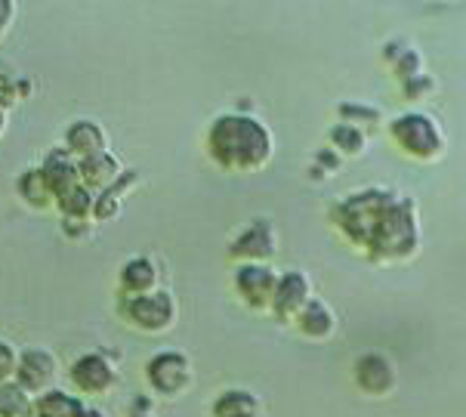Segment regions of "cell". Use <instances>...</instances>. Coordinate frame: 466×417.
<instances>
[{"label":"cell","instance_id":"1","mask_svg":"<svg viewBox=\"0 0 466 417\" xmlns=\"http://www.w3.org/2000/svg\"><path fill=\"white\" fill-rule=\"evenodd\" d=\"M208 152L217 168L254 173L272 161V133L250 115H219L208 130Z\"/></svg>","mask_w":466,"mask_h":417},{"label":"cell","instance_id":"2","mask_svg":"<svg viewBox=\"0 0 466 417\" xmlns=\"http://www.w3.org/2000/svg\"><path fill=\"white\" fill-rule=\"evenodd\" d=\"M117 312H121L127 325L139 328V331L164 334L177 325L179 306L170 290L157 288L155 294H146V297H121V300H117Z\"/></svg>","mask_w":466,"mask_h":417},{"label":"cell","instance_id":"3","mask_svg":"<svg viewBox=\"0 0 466 417\" xmlns=\"http://www.w3.org/2000/svg\"><path fill=\"white\" fill-rule=\"evenodd\" d=\"M390 133L408 155H414V158H420V161L436 158V155H441V148H445V137H441L436 117L420 115V112L396 117Z\"/></svg>","mask_w":466,"mask_h":417},{"label":"cell","instance_id":"4","mask_svg":"<svg viewBox=\"0 0 466 417\" xmlns=\"http://www.w3.org/2000/svg\"><path fill=\"white\" fill-rule=\"evenodd\" d=\"M192 361L183 352H173L164 350L157 352L146 361V381L157 396L173 399V396H183V392L192 387Z\"/></svg>","mask_w":466,"mask_h":417},{"label":"cell","instance_id":"5","mask_svg":"<svg viewBox=\"0 0 466 417\" xmlns=\"http://www.w3.org/2000/svg\"><path fill=\"white\" fill-rule=\"evenodd\" d=\"M279 281L281 275L268 263H241L235 270V288H238L241 300L257 312H272Z\"/></svg>","mask_w":466,"mask_h":417},{"label":"cell","instance_id":"6","mask_svg":"<svg viewBox=\"0 0 466 417\" xmlns=\"http://www.w3.org/2000/svg\"><path fill=\"white\" fill-rule=\"evenodd\" d=\"M56 374H59V361L50 350L44 346H28L19 356V371H15V383L28 392V396H44V392L56 390Z\"/></svg>","mask_w":466,"mask_h":417},{"label":"cell","instance_id":"7","mask_svg":"<svg viewBox=\"0 0 466 417\" xmlns=\"http://www.w3.org/2000/svg\"><path fill=\"white\" fill-rule=\"evenodd\" d=\"M228 254H232V259H238V266L268 263V259L279 254V232H275V226L266 217H259L248 229H241V235L228 248Z\"/></svg>","mask_w":466,"mask_h":417},{"label":"cell","instance_id":"8","mask_svg":"<svg viewBox=\"0 0 466 417\" xmlns=\"http://www.w3.org/2000/svg\"><path fill=\"white\" fill-rule=\"evenodd\" d=\"M71 383L84 396H106L117 383V368L102 352H86V356L75 359V365H71Z\"/></svg>","mask_w":466,"mask_h":417},{"label":"cell","instance_id":"9","mask_svg":"<svg viewBox=\"0 0 466 417\" xmlns=\"http://www.w3.org/2000/svg\"><path fill=\"white\" fill-rule=\"evenodd\" d=\"M312 300V281L306 272H284L275 290V303H272V316H279L281 321H297L299 312L309 306Z\"/></svg>","mask_w":466,"mask_h":417},{"label":"cell","instance_id":"10","mask_svg":"<svg viewBox=\"0 0 466 417\" xmlns=\"http://www.w3.org/2000/svg\"><path fill=\"white\" fill-rule=\"evenodd\" d=\"M355 383L368 396H390L399 383L396 365L386 356H380V352H365L355 361Z\"/></svg>","mask_w":466,"mask_h":417},{"label":"cell","instance_id":"11","mask_svg":"<svg viewBox=\"0 0 466 417\" xmlns=\"http://www.w3.org/2000/svg\"><path fill=\"white\" fill-rule=\"evenodd\" d=\"M62 148L68 155H75L77 161H86V158H96V155L108 152V133L99 127L96 121L90 117H81V121H71L66 127V137H62Z\"/></svg>","mask_w":466,"mask_h":417},{"label":"cell","instance_id":"12","mask_svg":"<svg viewBox=\"0 0 466 417\" xmlns=\"http://www.w3.org/2000/svg\"><path fill=\"white\" fill-rule=\"evenodd\" d=\"M41 170L53 188V195H56V201L62 195H68L71 188L81 186V161H77L75 155H68L66 148H53V152L44 158Z\"/></svg>","mask_w":466,"mask_h":417},{"label":"cell","instance_id":"13","mask_svg":"<svg viewBox=\"0 0 466 417\" xmlns=\"http://www.w3.org/2000/svg\"><path fill=\"white\" fill-rule=\"evenodd\" d=\"M117 288H121V297H146L157 290V266L155 259L148 257H133L121 266V275H117Z\"/></svg>","mask_w":466,"mask_h":417},{"label":"cell","instance_id":"14","mask_svg":"<svg viewBox=\"0 0 466 417\" xmlns=\"http://www.w3.org/2000/svg\"><path fill=\"white\" fill-rule=\"evenodd\" d=\"M121 177H124V168H121V161H117V155L112 152H102L96 158L81 161V183L96 195L108 192Z\"/></svg>","mask_w":466,"mask_h":417},{"label":"cell","instance_id":"15","mask_svg":"<svg viewBox=\"0 0 466 417\" xmlns=\"http://www.w3.org/2000/svg\"><path fill=\"white\" fill-rule=\"evenodd\" d=\"M294 325H297V331L303 334V337H309V341L321 343V341H328V337H334V331H337V316H334V310H330L325 300L312 297L309 306H306V310L299 312Z\"/></svg>","mask_w":466,"mask_h":417},{"label":"cell","instance_id":"16","mask_svg":"<svg viewBox=\"0 0 466 417\" xmlns=\"http://www.w3.org/2000/svg\"><path fill=\"white\" fill-rule=\"evenodd\" d=\"M15 195H19L31 210H37V214L56 208V195H53V188L46 183L41 168H28L19 173V179H15Z\"/></svg>","mask_w":466,"mask_h":417},{"label":"cell","instance_id":"17","mask_svg":"<svg viewBox=\"0 0 466 417\" xmlns=\"http://www.w3.org/2000/svg\"><path fill=\"white\" fill-rule=\"evenodd\" d=\"M210 414L213 417H263V405H259V399L248 390H226L217 396Z\"/></svg>","mask_w":466,"mask_h":417},{"label":"cell","instance_id":"18","mask_svg":"<svg viewBox=\"0 0 466 417\" xmlns=\"http://www.w3.org/2000/svg\"><path fill=\"white\" fill-rule=\"evenodd\" d=\"M84 402L77 396H71L66 390H50L44 396L35 399V414H46V417H81Z\"/></svg>","mask_w":466,"mask_h":417},{"label":"cell","instance_id":"19","mask_svg":"<svg viewBox=\"0 0 466 417\" xmlns=\"http://www.w3.org/2000/svg\"><path fill=\"white\" fill-rule=\"evenodd\" d=\"M56 210L62 219H93V210H96V192H90L84 183L77 188H71L68 195H62L56 201Z\"/></svg>","mask_w":466,"mask_h":417},{"label":"cell","instance_id":"20","mask_svg":"<svg viewBox=\"0 0 466 417\" xmlns=\"http://www.w3.org/2000/svg\"><path fill=\"white\" fill-rule=\"evenodd\" d=\"M137 183V173L124 170V177L117 179V183L108 188V192L96 195V210H93V219H112L117 217V210H121L124 204V195H127V188Z\"/></svg>","mask_w":466,"mask_h":417},{"label":"cell","instance_id":"21","mask_svg":"<svg viewBox=\"0 0 466 417\" xmlns=\"http://www.w3.org/2000/svg\"><path fill=\"white\" fill-rule=\"evenodd\" d=\"M0 417H35V396H28L19 383L0 387Z\"/></svg>","mask_w":466,"mask_h":417},{"label":"cell","instance_id":"22","mask_svg":"<svg viewBox=\"0 0 466 417\" xmlns=\"http://www.w3.org/2000/svg\"><path fill=\"white\" fill-rule=\"evenodd\" d=\"M330 143H334V152L339 155H361L365 152V133L355 127V124L339 121L330 127Z\"/></svg>","mask_w":466,"mask_h":417},{"label":"cell","instance_id":"23","mask_svg":"<svg viewBox=\"0 0 466 417\" xmlns=\"http://www.w3.org/2000/svg\"><path fill=\"white\" fill-rule=\"evenodd\" d=\"M19 356H22V352L15 350L10 341H0V387L15 381V371H19Z\"/></svg>","mask_w":466,"mask_h":417},{"label":"cell","instance_id":"24","mask_svg":"<svg viewBox=\"0 0 466 417\" xmlns=\"http://www.w3.org/2000/svg\"><path fill=\"white\" fill-rule=\"evenodd\" d=\"M396 72H399V77H405V81H414V77L423 75V59L414 46H405V50H401V59L396 62Z\"/></svg>","mask_w":466,"mask_h":417},{"label":"cell","instance_id":"25","mask_svg":"<svg viewBox=\"0 0 466 417\" xmlns=\"http://www.w3.org/2000/svg\"><path fill=\"white\" fill-rule=\"evenodd\" d=\"M339 115H343V121H350V117H359V121H355V127H359V124H374V121H380V112H377V108H368V106H359V102H343V106H339Z\"/></svg>","mask_w":466,"mask_h":417},{"label":"cell","instance_id":"26","mask_svg":"<svg viewBox=\"0 0 466 417\" xmlns=\"http://www.w3.org/2000/svg\"><path fill=\"white\" fill-rule=\"evenodd\" d=\"M15 13H19L15 0H0V41L10 35V28H13V22H15Z\"/></svg>","mask_w":466,"mask_h":417},{"label":"cell","instance_id":"27","mask_svg":"<svg viewBox=\"0 0 466 417\" xmlns=\"http://www.w3.org/2000/svg\"><path fill=\"white\" fill-rule=\"evenodd\" d=\"M423 90H432V81L426 75L420 77H414V81H405V93H408V99H420V93Z\"/></svg>","mask_w":466,"mask_h":417},{"label":"cell","instance_id":"28","mask_svg":"<svg viewBox=\"0 0 466 417\" xmlns=\"http://www.w3.org/2000/svg\"><path fill=\"white\" fill-rule=\"evenodd\" d=\"M15 99H19V93L13 90V84H10V77H0V106L10 112V108L15 106Z\"/></svg>","mask_w":466,"mask_h":417},{"label":"cell","instance_id":"29","mask_svg":"<svg viewBox=\"0 0 466 417\" xmlns=\"http://www.w3.org/2000/svg\"><path fill=\"white\" fill-rule=\"evenodd\" d=\"M81 417H106V414H102L99 408H84V412H81Z\"/></svg>","mask_w":466,"mask_h":417},{"label":"cell","instance_id":"30","mask_svg":"<svg viewBox=\"0 0 466 417\" xmlns=\"http://www.w3.org/2000/svg\"><path fill=\"white\" fill-rule=\"evenodd\" d=\"M4 130H6V108L0 106V137H4Z\"/></svg>","mask_w":466,"mask_h":417},{"label":"cell","instance_id":"31","mask_svg":"<svg viewBox=\"0 0 466 417\" xmlns=\"http://www.w3.org/2000/svg\"><path fill=\"white\" fill-rule=\"evenodd\" d=\"M130 417H152V414H130Z\"/></svg>","mask_w":466,"mask_h":417},{"label":"cell","instance_id":"32","mask_svg":"<svg viewBox=\"0 0 466 417\" xmlns=\"http://www.w3.org/2000/svg\"><path fill=\"white\" fill-rule=\"evenodd\" d=\"M35 417H46V414H35Z\"/></svg>","mask_w":466,"mask_h":417}]
</instances>
